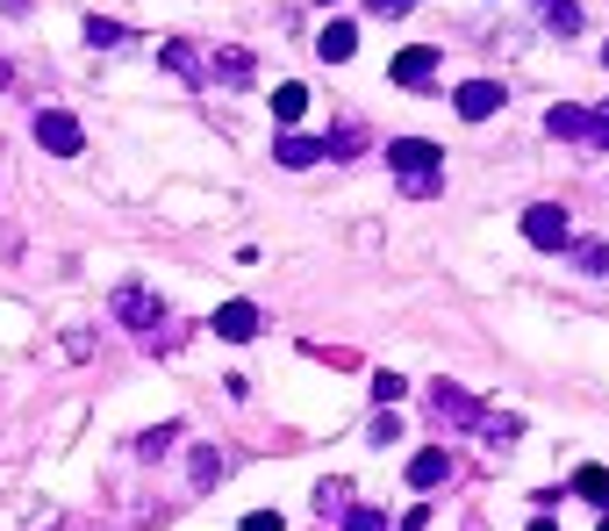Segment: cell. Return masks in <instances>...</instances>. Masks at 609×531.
<instances>
[{"instance_id":"cell-1","label":"cell","mask_w":609,"mask_h":531,"mask_svg":"<svg viewBox=\"0 0 609 531\" xmlns=\"http://www.w3.org/2000/svg\"><path fill=\"white\" fill-rule=\"evenodd\" d=\"M437 159H445V151H437L431 136H394V144H388V165L402 173V194H409V202H431V194L445 187Z\"/></svg>"},{"instance_id":"cell-2","label":"cell","mask_w":609,"mask_h":531,"mask_svg":"<svg viewBox=\"0 0 609 531\" xmlns=\"http://www.w3.org/2000/svg\"><path fill=\"white\" fill-rule=\"evenodd\" d=\"M109 316H115L122 330H151V324H165V302L151 295L144 280H122L115 295H109Z\"/></svg>"},{"instance_id":"cell-3","label":"cell","mask_w":609,"mask_h":531,"mask_svg":"<svg viewBox=\"0 0 609 531\" xmlns=\"http://www.w3.org/2000/svg\"><path fill=\"white\" fill-rule=\"evenodd\" d=\"M37 144L51 151V159H80V151H86L80 115H65V109H37Z\"/></svg>"},{"instance_id":"cell-4","label":"cell","mask_w":609,"mask_h":531,"mask_svg":"<svg viewBox=\"0 0 609 531\" xmlns=\"http://www.w3.org/2000/svg\"><path fill=\"white\" fill-rule=\"evenodd\" d=\"M524 237H530L538 252H567V208L530 202V208H524Z\"/></svg>"},{"instance_id":"cell-5","label":"cell","mask_w":609,"mask_h":531,"mask_svg":"<svg viewBox=\"0 0 609 531\" xmlns=\"http://www.w3.org/2000/svg\"><path fill=\"white\" fill-rule=\"evenodd\" d=\"M545 130H553V136H567V144H588V151H602V136H596V115H588V109H574V101H559V109L545 115Z\"/></svg>"},{"instance_id":"cell-6","label":"cell","mask_w":609,"mask_h":531,"mask_svg":"<svg viewBox=\"0 0 609 531\" xmlns=\"http://www.w3.org/2000/svg\"><path fill=\"white\" fill-rule=\"evenodd\" d=\"M502 101H509V94H502V86H495V80H466V86H460V94H452V109H460V115H466V123H487V115H495V109H502Z\"/></svg>"},{"instance_id":"cell-7","label":"cell","mask_w":609,"mask_h":531,"mask_svg":"<svg viewBox=\"0 0 609 531\" xmlns=\"http://www.w3.org/2000/svg\"><path fill=\"white\" fill-rule=\"evenodd\" d=\"M431 417H437V423H481V402L466 396V388L437 381V388H431Z\"/></svg>"},{"instance_id":"cell-8","label":"cell","mask_w":609,"mask_h":531,"mask_svg":"<svg viewBox=\"0 0 609 531\" xmlns=\"http://www.w3.org/2000/svg\"><path fill=\"white\" fill-rule=\"evenodd\" d=\"M431 72H437V51H431V43H409V51L388 65V80H394V86H423Z\"/></svg>"},{"instance_id":"cell-9","label":"cell","mask_w":609,"mask_h":531,"mask_svg":"<svg viewBox=\"0 0 609 531\" xmlns=\"http://www.w3.org/2000/svg\"><path fill=\"white\" fill-rule=\"evenodd\" d=\"M445 481H452V452L445 446H431V452L409 460V489H445Z\"/></svg>"},{"instance_id":"cell-10","label":"cell","mask_w":609,"mask_h":531,"mask_svg":"<svg viewBox=\"0 0 609 531\" xmlns=\"http://www.w3.org/2000/svg\"><path fill=\"white\" fill-rule=\"evenodd\" d=\"M216 338H230V345L258 338V309H251V302H223V309H216Z\"/></svg>"},{"instance_id":"cell-11","label":"cell","mask_w":609,"mask_h":531,"mask_svg":"<svg viewBox=\"0 0 609 531\" xmlns=\"http://www.w3.org/2000/svg\"><path fill=\"white\" fill-rule=\"evenodd\" d=\"M208 72H216V80L223 86H251V51H244V43H223V51H216V65H208Z\"/></svg>"},{"instance_id":"cell-12","label":"cell","mask_w":609,"mask_h":531,"mask_svg":"<svg viewBox=\"0 0 609 531\" xmlns=\"http://www.w3.org/2000/svg\"><path fill=\"white\" fill-rule=\"evenodd\" d=\"M352 51H359V29L352 22H330L323 37H316V58H323V65H344Z\"/></svg>"},{"instance_id":"cell-13","label":"cell","mask_w":609,"mask_h":531,"mask_svg":"<svg viewBox=\"0 0 609 531\" xmlns=\"http://www.w3.org/2000/svg\"><path fill=\"white\" fill-rule=\"evenodd\" d=\"M272 159H280L287 173H301V165H316V159H323V144H316V136H295V130H287L280 144H272Z\"/></svg>"},{"instance_id":"cell-14","label":"cell","mask_w":609,"mask_h":531,"mask_svg":"<svg viewBox=\"0 0 609 531\" xmlns=\"http://www.w3.org/2000/svg\"><path fill=\"white\" fill-rule=\"evenodd\" d=\"M158 65H165V72H179V80H202V51H194V43H179V37H173V43H158Z\"/></svg>"},{"instance_id":"cell-15","label":"cell","mask_w":609,"mask_h":531,"mask_svg":"<svg viewBox=\"0 0 609 531\" xmlns=\"http://www.w3.org/2000/svg\"><path fill=\"white\" fill-rule=\"evenodd\" d=\"M316 518H352V481H316Z\"/></svg>"},{"instance_id":"cell-16","label":"cell","mask_w":609,"mask_h":531,"mask_svg":"<svg viewBox=\"0 0 609 531\" xmlns=\"http://www.w3.org/2000/svg\"><path fill=\"white\" fill-rule=\"evenodd\" d=\"M574 496L596 503V510H609V467H581V474H574Z\"/></svg>"},{"instance_id":"cell-17","label":"cell","mask_w":609,"mask_h":531,"mask_svg":"<svg viewBox=\"0 0 609 531\" xmlns=\"http://www.w3.org/2000/svg\"><path fill=\"white\" fill-rule=\"evenodd\" d=\"M86 43H94V51H122V43H130V29L109 22V14H86Z\"/></svg>"},{"instance_id":"cell-18","label":"cell","mask_w":609,"mask_h":531,"mask_svg":"<svg viewBox=\"0 0 609 531\" xmlns=\"http://www.w3.org/2000/svg\"><path fill=\"white\" fill-rule=\"evenodd\" d=\"M301 109H309V86H272V115H280V123H301Z\"/></svg>"},{"instance_id":"cell-19","label":"cell","mask_w":609,"mask_h":531,"mask_svg":"<svg viewBox=\"0 0 609 531\" xmlns=\"http://www.w3.org/2000/svg\"><path fill=\"white\" fill-rule=\"evenodd\" d=\"M179 423H158V431H136V460H158V452H173Z\"/></svg>"},{"instance_id":"cell-20","label":"cell","mask_w":609,"mask_h":531,"mask_svg":"<svg viewBox=\"0 0 609 531\" xmlns=\"http://www.w3.org/2000/svg\"><path fill=\"white\" fill-rule=\"evenodd\" d=\"M216 481H223V452L202 446V452H194V489H216Z\"/></svg>"},{"instance_id":"cell-21","label":"cell","mask_w":609,"mask_h":531,"mask_svg":"<svg viewBox=\"0 0 609 531\" xmlns=\"http://www.w3.org/2000/svg\"><path fill=\"white\" fill-rule=\"evenodd\" d=\"M538 14H545L553 29H567V37L581 29V8H574V0H538Z\"/></svg>"},{"instance_id":"cell-22","label":"cell","mask_w":609,"mask_h":531,"mask_svg":"<svg viewBox=\"0 0 609 531\" xmlns=\"http://www.w3.org/2000/svg\"><path fill=\"white\" fill-rule=\"evenodd\" d=\"M481 431H487V446H495V452H502V446H509V438H516V431H524V423H516V417H481Z\"/></svg>"},{"instance_id":"cell-23","label":"cell","mask_w":609,"mask_h":531,"mask_svg":"<svg viewBox=\"0 0 609 531\" xmlns=\"http://www.w3.org/2000/svg\"><path fill=\"white\" fill-rule=\"evenodd\" d=\"M409 396V381H402V374H373V402L380 409H388V402H402Z\"/></svg>"},{"instance_id":"cell-24","label":"cell","mask_w":609,"mask_h":531,"mask_svg":"<svg viewBox=\"0 0 609 531\" xmlns=\"http://www.w3.org/2000/svg\"><path fill=\"white\" fill-rule=\"evenodd\" d=\"M574 266L581 273H609V245H574Z\"/></svg>"},{"instance_id":"cell-25","label":"cell","mask_w":609,"mask_h":531,"mask_svg":"<svg viewBox=\"0 0 609 531\" xmlns=\"http://www.w3.org/2000/svg\"><path fill=\"white\" fill-rule=\"evenodd\" d=\"M365 8H373V14H380V22H402V14H409V8H416V0H365Z\"/></svg>"},{"instance_id":"cell-26","label":"cell","mask_w":609,"mask_h":531,"mask_svg":"<svg viewBox=\"0 0 609 531\" xmlns=\"http://www.w3.org/2000/svg\"><path fill=\"white\" fill-rule=\"evenodd\" d=\"M394 438H402V423H394L388 409H380V417H373V446H394Z\"/></svg>"},{"instance_id":"cell-27","label":"cell","mask_w":609,"mask_h":531,"mask_svg":"<svg viewBox=\"0 0 609 531\" xmlns=\"http://www.w3.org/2000/svg\"><path fill=\"white\" fill-rule=\"evenodd\" d=\"M244 531H287V524H280V510H251V518H244Z\"/></svg>"},{"instance_id":"cell-28","label":"cell","mask_w":609,"mask_h":531,"mask_svg":"<svg viewBox=\"0 0 609 531\" xmlns=\"http://www.w3.org/2000/svg\"><path fill=\"white\" fill-rule=\"evenodd\" d=\"M344 531H380V510H352V518H344Z\"/></svg>"},{"instance_id":"cell-29","label":"cell","mask_w":609,"mask_h":531,"mask_svg":"<svg viewBox=\"0 0 609 531\" xmlns=\"http://www.w3.org/2000/svg\"><path fill=\"white\" fill-rule=\"evenodd\" d=\"M596 136H602V144H609V101H602V109H596Z\"/></svg>"},{"instance_id":"cell-30","label":"cell","mask_w":609,"mask_h":531,"mask_svg":"<svg viewBox=\"0 0 609 531\" xmlns=\"http://www.w3.org/2000/svg\"><path fill=\"white\" fill-rule=\"evenodd\" d=\"M0 94H14V72L8 65H0Z\"/></svg>"},{"instance_id":"cell-31","label":"cell","mask_w":609,"mask_h":531,"mask_svg":"<svg viewBox=\"0 0 609 531\" xmlns=\"http://www.w3.org/2000/svg\"><path fill=\"white\" fill-rule=\"evenodd\" d=\"M530 531H559V524H553V518H538V524H530Z\"/></svg>"},{"instance_id":"cell-32","label":"cell","mask_w":609,"mask_h":531,"mask_svg":"<svg viewBox=\"0 0 609 531\" xmlns=\"http://www.w3.org/2000/svg\"><path fill=\"white\" fill-rule=\"evenodd\" d=\"M602 65H609V43H602Z\"/></svg>"},{"instance_id":"cell-33","label":"cell","mask_w":609,"mask_h":531,"mask_svg":"<svg viewBox=\"0 0 609 531\" xmlns=\"http://www.w3.org/2000/svg\"><path fill=\"white\" fill-rule=\"evenodd\" d=\"M602 531H609V518H602Z\"/></svg>"}]
</instances>
